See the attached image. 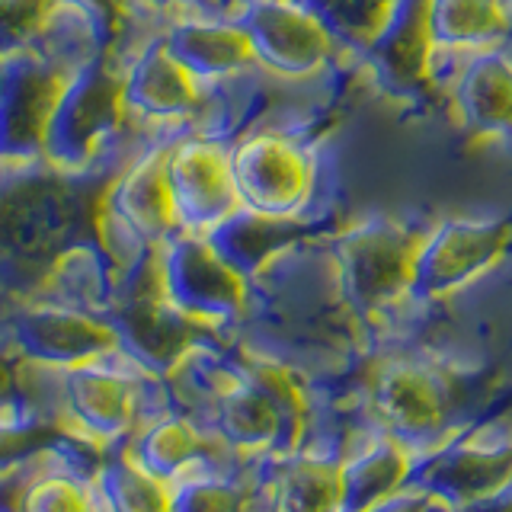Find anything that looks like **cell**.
<instances>
[{"instance_id":"6da1fadb","label":"cell","mask_w":512,"mask_h":512,"mask_svg":"<svg viewBox=\"0 0 512 512\" xmlns=\"http://www.w3.org/2000/svg\"><path fill=\"white\" fill-rule=\"evenodd\" d=\"M103 180L48 164L0 170V288L16 301L39 295L45 269L74 240L90 237Z\"/></svg>"},{"instance_id":"7a4b0ae2","label":"cell","mask_w":512,"mask_h":512,"mask_svg":"<svg viewBox=\"0 0 512 512\" xmlns=\"http://www.w3.org/2000/svg\"><path fill=\"white\" fill-rule=\"evenodd\" d=\"M157 141L151 132L128 119L122 96V61L116 52H103L68 77L58 109L48 125L45 164L87 180H106L125 160H132Z\"/></svg>"},{"instance_id":"3957f363","label":"cell","mask_w":512,"mask_h":512,"mask_svg":"<svg viewBox=\"0 0 512 512\" xmlns=\"http://www.w3.org/2000/svg\"><path fill=\"white\" fill-rule=\"evenodd\" d=\"M228 141L240 208L282 218H324L320 151L301 128L253 122Z\"/></svg>"},{"instance_id":"277c9868","label":"cell","mask_w":512,"mask_h":512,"mask_svg":"<svg viewBox=\"0 0 512 512\" xmlns=\"http://www.w3.org/2000/svg\"><path fill=\"white\" fill-rule=\"evenodd\" d=\"M423 231L397 215H365L327 237L333 282L349 311L372 317L413 295Z\"/></svg>"},{"instance_id":"5b68a950","label":"cell","mask_w":512,"mask_h":512,"mask_svg":"<svg viewBox=\"0 0 512 512\" xmlns=\"http://www.w3.org/2000/svg\"><path fill=\"white\" fill-rule=\"evenodd\" d=\"M106 317L119 333L122 356L160 378L189 349L205 340H218V333L202 327L170 301L164 269H160V247L141 253L116 279Z\"/></svg>"},{"instance_id":"8992f818","label":"cell","mask_w":512,"mask_h":512,"mask_svg":"<svg viewBox=\"0 0 512 512\" xmlns=\"http://www.w3.org/2000/svg\"><path fill=\"white\" fill-rule=\"evenodd\" d=\"M231 10L250 36L256 71L279 84H314L343 55L304 0H240Z\"/></svg>"},{"instance_id":"52a82bcc","label":"cell","mask_w":512,"mask_h":512,"mask_svg":"<svg viewBox=\"0 0 512 512\" xmlns=\"http://www.w3.org/2000/svg\"><path fill=\"white\" fill-rule=\"evenodd\" d=\"M160 269H164L170 301L212 333L221 336L224 327L247 320L253 282L224 260L208 234H173L160 247Z\"/></svg>"},{"instance_id":"ba28073f","label":"cell","mask_w":512,"mask_h":512,"mask_svg":"<svg viewBox=\"0 0 512 512\" xmlns=\"http://www.w3.org/2000/svg\"><path fill=\"white\" fill-rule=\"evenodd\" d=\"M68 77L32 45L0 58V170L45 164L48 125Z\"/></svg>"},{"instance_id":"9c48e42d","label":"cell","mask_w":512,"mask_h":512,"mask_svg":"<svg viewBox=\"0 0 512 512\" xmlns=\"http://www.w3.org/2000/svg\"><path fill=\"white\" fill-rule=\"evenodd\" d=\"M512 247L509 215H455L423 231L413 266V295L436 301L461 292L503 263Z\"/></svg>"},{"instance_id":"30bf717a","label":"cell","mask_w":512,"mask_h":512,"mask_svg":"<svg viewBox=\"0 0 512 512\" xmlns=\"http://www.w3.org/2000/svg\"><path fill=\"white\" fill-rule=\"evenodd\" d=\"M128 119L154 138H173L196 125L205 84L176 58L164 36H151L119 55Z\"/></svg>"},{"instance_id":"8fae6325","label":"cell","mask_w":512,"mask_h":512,"mask_svg":"<svg viewBox=\"0 0 512 512\" xmlns=\"http://www.w3.org/2000/svg\"><path fill=\"white\" fill-rule=\"evenodd\" d=\"M10 346L45 368H74L119 352V333L106 314L80 311L52 298H29L4 324Z\"/></svg>"},{"instance_id":"7c38bea8","label":"cell","mask_w":512,"mask_h":512,"mask_svg":"<svg viewBox=\"0 0 512 512\" xmlns=\"http://www.w3.org/2000/svg\"><path fill=\"white\" fill-rule=\"evenodd\" d=\"M359 64L378 93L394 103H420L436 93L439 48L429 26V0H394L391 16Z\"/></svg>"},{"instance_id":"4fadbf2b","label":"cell","mask_w":512,"mask_h":512,"mask_svg":"<svg viewBox=\"0 0 512 512\" xmlns=\"http://www.w3.org/2000/svg\"><path fill=\"white\" fill-rule=\"evenodd\" d=\"M167 180L183 231L208 234L240 208L231 173V141L180 132L167 144Z\"/></svg>"},{"instance_id":"5bb4252c","label":"cell","mask_w":512,"mask_h":512,"mask_svg":"<svg viewBox=\"0 0 512 512\" xmlns=\"http://www.w3.org/2000/svg\"><path fill=\"white\" fill-rule=\"evenodd\" d=\"M164 42L205 87L228 84L256 71L253 45L231 7L164 16Z\"/></svg>"},{"instance_id":"9a60e30c","label":"cell","mask_w":512,"mask_h":512,"mask_svg":"<svg viewBox=\"0 0 512 512\" xmlns=\"http://www.w3.org/2000/svg\"><path fill=\"white\" fill-rule=\"evenodd\" d=\"M320 234H324V218H282L250 212V208H237L231 218L208 231L218 253L250 282L263 276L272 263H279L285 253L320 240Z\"/></svg>"},{"instance_id":"2e32d148","label":"cell","mask_w":512,"mask_h":512,"mask_svg":"<svg viewBox=\"0 0 512 512\" xmlns=\"http://www.w3.org/2000/svg\"><path fill=\"white\" fill-rule=\"evenodd\" d=\"M375 404L394 432L407 439H429L445 423V388L436 372L410 362H394L375 384Z\"/></svg>"},{"instance_id":"e0dca14e","label":"cell","mask_w":512,"mask_h":512,"mask_svg":"<svg viewBox=\"0 0 512 512\" xmlns=\"http://www.w3.org/2000/svg\"><path fill=\"white\" fill-rule=\"evenodd\" d=\"M452 100L461 122L480 138L512 135V58L503 48L477 52L455 80Z\"/></svg>"},{"instance_id":"ac0fdd59","label":"cell","mask_w":512,"mask_h":512,"mask_svg":"<svg viewBox=\"0 0 512 512\" xmlns=\"http://www.w3.org/2000/svg\"><path fill=\"white\" fill-rule=\"evenodd\" d=\"M109 362L112 356L58 372V391L64 404L96 436H116V432L128 429L135 416L132 384L125 375L112 372Z\"/></svg>"},{"instance_id":"d6986e66","label":"cell","mask_w":512,"mask_h":512,"mask_svg":"<svg viewBox=\"0 0 512 512\" xmlns=\"http://www.w3.org/2000/svg\"><path fill=\"white\" fill-rule=\"evenodd\" d=\"M420 487L452 503H471L512 484V445H455L416 471Z\"/></svg>"},{"instance_id":"ffe728a7","label":"cell","mask_w":512,"mask_h":512,"mask_svg":"<svg viewBox=\"0 0 512 512\" xmlns=\"http://www.w3.org/2000/svg\"><path fill=\"white\" fill-rule=\"evenodd\" d=\"M429 26L442 52H490L512 32L506 0H429Z\"/></svg>"},{"instance_id":"44dd1931","label":"cell","mask_w":512,"mask_h":512,"mask_svg":"<svg viewBox=\"0 0 512 512\" xmlns=\"http://www.w3.org/2000/svg\"><path fill=\"white\" fill-rule=\"evenodd\" d=\"M32 48H39L61 71L74 74L93 58L109 52V36L90 13L74 4H64V0H52L36 39H32Z\"/></svg>"},{"instance_id":"7402d4cb","label":"cell","mask_w":512,"mask_h":512,"mask_svg":"<svg viewBox=\"0 0 512 512\" xmlns=\"http://www.w3.org/2000/svg\"><path fill=\"white\" fill-rule=\"evenodd\" d=\"M410 477V458L397 439L378 442L365 458L343 468V512H368L391 500Z\"/></svg>"},{"instance_id":"603a6c76","label":"cell","mask_w":512,"mask_h":512,"mask_svg":"<svg viewBox=\"0 0 512 512\" xmlns=\"http://www.w3.org/2000/svg\"><path fill=\"white\" fill-rule=\"evenodd\" d=\"M215 410H218V429L224 432V439H231L237 445L279 442L282 416L276 404L244 375H240V384L234 391H228L218 400Z\"/></svg>"},{"instance_id":"cb8c5ba5","label":"cell","mask_w":512,"mask_h":512,"mask_svg":"<svg viewBox=\"0 0 512 512\" xmlns=\"http://www.w3.org/2000/svg\"><path fill=\"white\" fill-rule=\"evenodd\" d=\"M279 512H340L343 468L330 461H292L279 484Z\"/></svg>"},{"instance_id":"d4e9b609","label":"cell","mask_w":512,"mask_h":512,"mask_svg":"<svg viewBox=\"0 0 512 512\" xmlns=\"http://www.w3.org/2000/svg\"><path fill=\"white\" fill-rule=\"evenodd\" d=\"M304 4L324 20L343 55L359 58L391 16L394 0H304Z\"/></svg>"},{"instance_id":"484cf974","label":"cell","mask_w":512,"mask_h":512,"mask_svg":"<svg viewBox=\"0 0 512 512\" xmlns=\"http://www.w3.org/2000/svg\"><path fill=\"white\" fill-rule=\"evenodd\" d=\"M103 490L116 512H170V487L141 461L119 455L106 464Z\"/></svg>"},{"instance_id":"4316f807","label":"cell","mask_w":512,"mask_h":512,"mask_svg":"<svg viewBox=\"0 0 512 512\" xmlns=\"http://www.w3.org/2000/svg\"><path fill=\"white\" fill-rule=\"evenodd\" d=\"M208 452V445L189 423L183 420H164L157 423L148 436L141 439V464L157 477H170L176 468H183L189 458Z\"/></svg>"},{"instance_id":"83f0119b","label":"cell","mask_w":512,"mask_h":512,"mask_svg":"<svg viewBox=\"0 0 512 512\" xmlns=\"http://www.w3.org/2000/svg\"><path fill=\"white\" fill-rule=\"evenodd\" d=\"M64 426L52 420H20V423H0V471H7L10 464L32 458L42 448H52L61 436Z\"/></svg>"},{"instance_id":"f1b7e54d","label":"cell","mask_w":512,"mask_h":512,"mask_svg":"<svg viewBox=\"0 0 512 512\" xmlns=\"http://www.w3.org/2000/svg\"><path fill=\"white\" fill-rule=\"evenodd\" d=\"M52 0H0V58L36 39Z\"/></svg>"},{"instance_id":"f546056e","label":"cell","mask_w":512,"mask_h":512,"mask_svg":"<svg viewBox=\"0 0 512 512\" xmlns=\"http://www.w3.org/2000/svg\"><path fill=\"white\" fill-rule=\"evenodd\" d=\"M23 512H93V506L74 480H45L26 493Z\"/></svg>"},{"instance_id":"4dcf8cb0","label":"cell","mask_w":512,"mask_h":512,"mask_svg":"<svg viewBox=\"0 0 512 512\" xmlns=\"http://www.w3.org/2000/svg\"><path fill=\"white\" fill-rule=\"evenodd\" d=\"M244 493L221 484H189L170 500V512H240Z\"/></svg>"},{"instance_id":"1f68e13d","label":"cell","mask_w":512,"mask_h":512,"mask_svg":"<svg viewBox=\"0 0 512 512\" xmlns=\"http://www.w3.org/2000/svg\"><path fill=\"white\" fill-rule=\"evenodd\" d=\"M23 388H26V359L16 349L13 352L0 349V413L23 404Z\"/></svg>"},{"instance_id":"d6a6232c","label":"cell","mask_w":512,"mask_h":512,"mask_svg":"<svg viewBox=\"0 0 512 512\" xmlns=\"http://www.w3.org/2000/svg\"><path fill=\"white\" fill-rule=\"evenodd\" d=\"M64 4H74L84 13H90L93 20L103 26V32L109 36V48H112V42H116L125 16H128V0H64Z\"/></svg>"},{"instance_id":"836d02e7","label":"cell","mask_w":512,"mask_h":512,"mask_svg":"<svg viewBox=\"0 0 512 512\" xmlns=\"http://www.w3.org/2000/svg\"><path fill=\"white\" fill-rule=\"evenodd\" d=\"M128 4L170 16V13H189V10H224L228 0H128Z\"/></svg>"},{"instance_id":"e575fe53","label":"cell","mask_w":512,"mask_h":512,"mask_svg":"<svg viewBox=\"0 0 512 512\" xmlns=\"http://www.w3.org/2000/svg\"><path fill=\"white\" fill-rule=\"evenodd\" d=\"M26 480L20 474H0V512H23Z\"/></svg>"},{"instance_id":"d590c367","label":"cell","mask_w":512,"mask_h":512,"mask_svg":"<svg viewBox=\"0 0 512 512\" xmlns=\"http://www.w3.org/2000/svg\"><path fill=\"white\" fill-rule=\"evenodd\" d=\"M458 512H512V484L500 487L496 493L480 496V500L461 503Z\"/></svg>"},{"instance_id":"8d00e7d4","label":"cell","mask_w":512,"mask_h":512,"mask_svg":"<svg viewBox=\"0 0 512 512\" xmlns=\"http://www.w3.org/2000/svg\"><path fill=\"white\" fill-rule=\"evenodd\" d=\"M426 506H429L426 493H410V496H391V500L378 503L368 512H426Z\"/></svg>"},{"instance_id":"74e56055","label":"cell","mask_w":512,"mask_h":512,"mask_svg":"<svg viewBox=\"0 0 512 512\" xmlns=\"http://www.w3.org/2000/svg\"><path fill=\"white\" fill-rule=\"evenodd\" d=\"M231 4H240V0H228V7H231Z\"/></svg>"},{"instance_id":"f35d334b","label":"cell","mask_w":512,"mask_h":512,"mask_svg":"<svg viewBox=\"0 0 512 512\" xmlns=\"http://www.w3.org/2000/svg\"><path fill=\"white\" fill-rule=\"evenodd\" d=\"M506 4H509V10H512V0H506Z\"/></svg>"}]
</instances>
